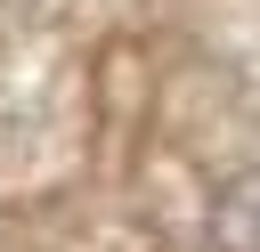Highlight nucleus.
Segmentation results:
<instances>
[{
  "label": "nucleus",
  "mask_w": 260,
  "mask_h": 252,
  "mask_svg": "<svg viewBox=\"0 0 260 252\" xmlns=\"http://www.w3.org/2000/svg\"><path fill=\"white\" fill-rule=\"evenodd\" d=\"M211 236H219L228 252H260V163L236 171V179L219 187V203H211Z\"/></svg>",
  "instance_id": "nucleus-1"
}]
</instances>
